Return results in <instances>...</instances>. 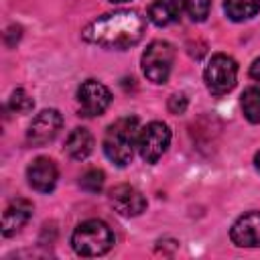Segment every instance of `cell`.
I'll return each mask as SVG.
<instances>
[{
	"instance_id": "ba28073f",
	"label": "cell",
	"mask_w": 260,
	"mask_h": 260,
	"mask_svg": "<svg viewBox=\"0 0 260 260\" xmlns=\"http://www.w3.org/2000/svg\"><path fill=\"white\" fill-rule=\"evenodd\" d=\"M61 126H63V118L57 110H43L30 122L28 132H26V140L35 146H43L59 134Z\"/></svg>"
},
{
	"instance_id": "7a4b0ae2",
	"label": "cell",
	"mask_w": 260,
	"mask_h": 260,
	"mask_svg": "<svg viewBox=\"0 0 260 260\" xmlns=\"http://www.w3.org/2000/svg\"><path fill=\"white\" fill-rule=\"evenodd\" d=\"M138 134H140L138 118L126 116V118L116 120L106 130V136H104V152H106V156L114 165L126 167L132 160L134 146L138 144Z\"/></svg>"
},
{
	"instance_id": "9c48e42d",
	"label": "cell",
	"mask_w": 260,
	"mask_h": 260,
	"mask_svg": "<svg viewBox=\"0 0 260 260\" xmlns=\"http://www.w3.org/2000/svg\"><path fill=\"white\" fill-rule=\"evenodd\" d=\"M110 203L124 217H136L146 209L144 195L132 185H118L110 191Z\"/></svg>"
},
{
	"instance_id": "ffe728a7",
	"label": "cell",
	"mask_w": 260,
	"mask_h": 260,
	"mask_svg": "<svg viewBox=\"0 0 260 260\" xmlns=\"http://www.w3.org/2000/svg\"><path fill=\"white\" fill-rule=\"evenodd\" d=\"M187 110V98L185 93H173L169 98V112L171 114H183Z\"/></svg>"
},
{
	"instance_id": "6da1fadb",
	"label": "cell",
	"mask_w": 260,
	"mask_h": 260,
	"mask_svg": "<svg viewBox=\"0 0 260 260\" xmlns=\"http://www.w3.org/2000/svg\"><path fill=\"white\" fill-rule=\"evenodd\" d=\"M144 35V18L136 10L108 12L83 30V39L106 49H128L136 45Z\"/></svg>"
},
{
	"instance_id": "5bb4252c",
	"label": "cell",
	"mask_w": 260,
	"mask_h": 260,
	"mask_svg": "<svg viewBox=\"0 0 260 260\" xmlns=\"http://www.w3.org/2000/svg\"><path fill=\"white\" fill-rule=\"evenodd\" d=\"M181 0H154L148 8V20L156 26H169L179 20Z\"/></svg>"
},
{
	"instance_id": "8fae6325",
	"label": "cell",
	"mask_w": 260,
	"mask_h": 260,
	"mask_svg": "<svg viewBox=\"0 0 260 260\" xmlns=\"http://www.w3.org/2000/svg\"><path fill=\"white\" fill-rule=\"evenodd\" d=\"M26 179H28V185L39 191V193H49L55 189L57 185V179H59V171H57V165L47 158V156H39L35 158L28 169H26Z\"/></svg>"
},
{
	"instance_id": "4fadbf2b",
	"label": "cell",
	"mask_w": 260,
	"mask_h": 260,
	"mask_svg": "<svg viewBox=\"0 0 260 260\" xmlns=\"http://www.w3.org/2000/svg\"><path fill=\"white\" fill-rule=\"evenodd\" d=\"M93 150V136L87 128H75L65 140V152L75 160H85Z\"/></svg>"
},
{
	"instance_id": "ac0fdd59",
	"label": "cell",
	"mask_w": 260,
	"mask_h": 260,
	"mask_svg": "<svg viewBox=\"0 0 260 260\" xmlns=\"http://www.w3.org/2000/svg\"><path fill=\"white\" fill-rule=\"evenodd\" d=\"M79 187H81L83 191H87V193H98V191H102V187H104V173H102L100 169H89V171H85V173L81 175V179H79Z\"/></svg>"
},
{
	"instance_id": "9a60e30c",
	"label": "cell",
	"mask_w": 260,
	"mask_h": 260,
	"mask_svg": "<svg viewBox=\"0 0 260 260\" xmlns=\"http://www.w3.org/2000/svg\"><path fill=\"white\" fill-rule=\"evenodd\" d=\"M223 10L230 20L242 22L256 16L260 10V0H223Z\"/></svg>"
},
{
	"instance_id": "3957f363",
	"label": "cell",
	"mask_w": 260,
	"mask_h": 260,
	"mask_svg": "<svg viewBox=\"0 0 260 260\" xmlns=\"http://www.w3.org/2000/svg\"><path fill=\"white\" fill-rule=\"evenodd\" d=\"M71 246L79 256H102L114 246V234L108 228V223L100 219H87L75 228L71 236Z\"/></svg>"
},
{
	"instance_id": "d6986e66",
	"label": "cell",
	"mask_w": 260,
	"mask_h": 260,
	"mask_svg": "<svg viewBox=\"0 0 260 260\" xmlns=\"http://www.w3.org/2000/svg\"><path fill=\"white\" fill-rule=\"evenodd\" d=\"M8 108L14 112V114H26L28 110H32V98L24 91V89H14L10 100H8Z\"/></svg>"
},
{
	"instance_id": "8992f818",
	"label": "cell",
	"mask_w": 260,
	"mask_h": 260,
	"mask_svg": "<svg viewBox=\"0 0 260 260\" xmlns=\"http://www.w3.org/2000/svg\"><path fill=\"white\" fill-rule=\"evenodd\" d=\"M169 142H171V130H169V126L162 124V122H150V124H146L140 130L138 144L136 146H138V152H140L142 160L156 162L165 154Z\"/></svg>"
},
{
	"instance_id": "2e32d148",
	"label": "cell",
	"mask_w": 260,
	"mask_h": 260,
	"mask_svg": "<svg viewBox=\"0 0 260 260\" xmlns=\"http://www.w3.org/2000/svg\"><path fill=\"white\" fill-rule=\"evenodd\" d=\"M242 110L252 124H260V87H248L242 93Z\"/></svg>"
},
{
	"instance_id": "7c38bea8",
	"label": "cell",
	"mask_w": 260,
	"mask_h": 260,
	"mask_svg": "<svg viewBox=\"0 0 260 260\" xmlns=\"http://www.w3.org/2000/svg\"><path fill=\"white\" fill-rule=\"evenodd\" d=\"M30 215H32V203L30 201L20 199V197L10 201L2 213V236L10 238L16 232H20L26 225V221L30 219Z\"/></svg>"
},
{
	"instance_id": "7402d4cb",
	"label": "cell",
	"mask_w": 260,
	"mask_h": 260,
	"mask_svg": "<svg viewBox=\"0 0 260 260\" xmlns=\"http://www.w3.org/2000/svg\"><path fill=\"white\" fill-rule=\"evenodd\" d=\"M254 160H256V169H258V171H260V152H258V154H256V158H254Z\"/></svg>"
},
{
	"instance_id": "603a6c76",
	"label": "cell",
	"mask_w": 260,
	"mask_h": 260,
	"mask_svg": "<svg viewBox=\"0 0 260 260\" xmlns=\"http://www.w3.org/2000/svg\"><path fill=\"white\" fill-rule=\"evenodd\" d=\"M108 2H114V4H120V2H128V0H108Z\"/></svg>"
},
{
	"instance_id": "52a82bcc",
	"label": "cell",
	"mask_w": 260,
	"mask_h": 260,
	"mask_svg": "<svg viewBox=\"0 0 260 260\" xmlns=\"http://www.w3.org/2000/svg\"><path fill=\"white\" fill-rule=\"evenodd\" d=\"M77 102H79L81 116L93 118V116H102L108 110L112 102V93L104 83L95 79H87L77 89Z\"/></svg>"
},
{
	"instance_id": "5b68a950",
	"label": "cell",
	"mask_w": 260,
	"mask_h": 260,
	"mask_svg": "<svg viewBox=\"0 0 260 260\" xmlns=\"http://www.w3.org/2000/svg\"><path fill=\"white\" fill-rule=\"evenodd\" d=\"M173 57H175V49L171 43L152 41L142 53V71L146 79L152 83H165L173 67Z\"/></svg>"
},
{
	"instance_id": "44dd1931",
	"label": "cell",
	"mask_w": 260,
	"mask_h": 260,
	"mask_svg": "<svg viewBox=\"0 0 260 260\" xmlns=\"http://www.w3.org/2000/svg\"><path fill=\"white\" fill-rule=\"evenodd\" d=\"M250 77L256 79V81H260V57L252 63V67H250Z\"/></svg>"
},
{
	"instance_id": "30bf717a",
	"label": "cell",
	"mask_w": 260,
	"mask_h": 260,
	"mask_svg": "<svg viewBox=\"0 0 260 260\" xmlns=\"http://www.w3.org/2000/svg\"><path fill=\"white\" fill-rule=\"evenodd\" d=\"M230 238L240 248H260V211H248L230 230Z\"/></svg>"
},
{
	"instance_id": "277c9868",
	"label": "cell",
	"mask_w": 260,
	"mask_h": 260,
	"mask_svg": "<svg viewBox=\"0 0 260 260\" xmlns=\"http://www.w3.org/2000/svg\"><path fill=\"white\" fill-rule=\"evenodd\" d=\"M203 79L207 89L213 95H225L228 91L234 89L236 79H238V65L232 57L217 53L209 59L205 71H203Z\"/></svg>"
},
{
	"instance_id": "e0dca14e",
	"label": "cell",
	"mask_w": 260,
	"mask_h": 260,
	"mask_svg": "<svg viewBox=\"0 0 260 260\" xmlns=\"http://www.w3.org/2000/svg\"><path fill=\"white\" fill-rule=\"evenodd\" d=\"M181 6H183L185 12L191 16V20L201 22V20H205L207 14H209L211 0H181Z\"/></svg>"
}]
</instances>
